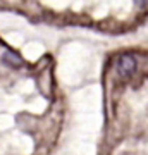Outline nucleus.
<instances>
[{"label": "nucleus", "mask_w": 148, "mask_h": 155, "mask_svg": "<svg viewBox=\"0 0 148 155\" xmlns=\"http://www.w3.org/2000/svg\"><path fill=\"white\" fill-rule=\"evenodd\" d=\"M136 4L140 7H146L148 5V0H136Z\"/></svg>", "instance_id": "obj_3"}, {"label": "nucleus", "mask_w": 148, "mask_h": 155, "mask_svg": "<svg viewBox=\"0 0 148 155\" xmlns=\"http://www.w3.org/2000/svg\"><path fill=\"white\" fill-rule=\"evenodd\" d=\"M2 62H4L5 66L12 67V69H17V67H21L22 64H24L21 57L17 55L16 52H11V50L4 52V55H2Z\"/></svg>", "instance_id": "obj_2"}, {"label": "nucleus", "mask_w": 148, "mask_h": 155, "mask_svg": "<svg viewBox=\"0 0 148 155\" xmlns=\"http://www.w3.org/2000/svg\"><path fill=\"white\" fill-rule=\"evenodd\" d=\"M134 71H136V59H134V57L133 55L119 57V61H117V72H119L122 78L131 76Z\"/></svg>", "instance_id": "obj_1"}]
</instances>
